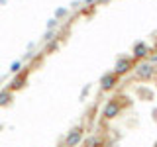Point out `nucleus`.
<instances>
[{
    "label": "nucleus",
    "instance_id": "f257e3e1",
    "mask_svg": "<svg viewBox=\"0 0 157 147\" xmlns=\"http://www.w3.org/2000/svg\"><path fill=\"white\" fill-rule=\"evenodd\" d=\"M118 110H120V108H118L116 102H110V104H108V106L104 108V116H106V118H112V116H114Z\"/></svg>",
    "mask_w": 157,
    "mask_h": 147
},
{
    "label": "nucleus",
    "instance_id": "f03ea898",
    "mask_svg": "<svg viewBox=\"0 0 157 147\" xmlns=\"http://www.w3.org/2000/svg\"><path fill=\"white\" fill-rule=\"evenodd\" d=\"M114 81H116L114 77H106L104 81H102V86H104V88H110L112 85H114Z\"/></svg>",
    "mask_w": 157,
    "mask_h": 147
}]
</instances>
